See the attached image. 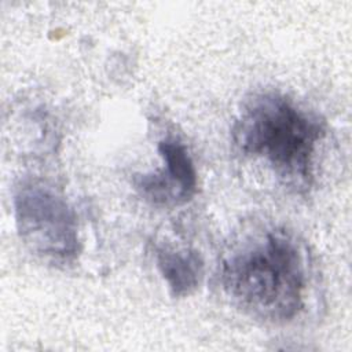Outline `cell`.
Wrapping results in <instances>:
<instances>
[{
	"label": "cell",
	"mask_w": 352,
	"mask_h": 352,
	"mask_svg": "<svg viewBox=\"0 0 352 352\" xmlns=\"http://www.w3.org/2000/svg\"><path fill=\"white\" fill-rule=\"evenodd\" d=\"M157 268L175 297L192 294L204 278V260L194 249L158 248Z\"/></svg>",
	"instance_id": "5b68a950"
},
{
	"label": "cell",
	"mask_w": 352,
	"mask_h": 352,
	"mask_svg": "<svg viewBox=\"0 0 352 352\" xmlns=\"http://www.w3.org/2000/svg\"><path fill=\"white\" fill-rule=\"evenodd\" d=\"M14 216L19 239L30 253L54 265L77 258V216L56 190L36 182L22 184L14 195Z\"/></svg>",
	"instance_id": "3957f363"
},
{
	"label": "cell",
	"mask_w": 352,
	"mask_h": 352,
	"mask_svg": "<svg viewBox=\"0 0 352 352\" xmlns=\"http://www.w3.org/2000/svg\"><path fill=\"white\" fill-rule=\"evenodd\" d=\"M323 136V121L279 92L254 94L231 129L232 143L242 155L264 160L296 190L309 188L315 151Z\"/></svg>",
	"instance_id": "7a4b0ae2"
},
{
	"label": "cell",
	"mask_w": 352,
	"mask_h": 352,
	"mask_svg": "<svg viewBox=\"0 0 352 352\" xmlns=\"http://www.w3.org/2000/svg\"><path fill=\"white\" fill-rule=\"evenodd\" d=\"M164 166L160 170L133 176L140 197L157 206H177L197 192L198 175L186 144L175 136H165L157 144Z\"/></svg>",
	"instance_id": "277c9868"
},
{
	"label": "cell",
	"mask_w": 352,
	"mask_h": 352,
	"mask_svg": "<svg viewBox=\"0 0 352 352\" xmlns=\"http://www.w3.org/2000/svg\"><path fill=\"white\" fill-rule=\"evenodd\" d=\"M220 283L245 314L270 323L290 322L305 305L304 252L285 230H265L232 248L223 258Z\"/></svg>",
	"instance_id": "6da1fadb"
}]
</instances>
